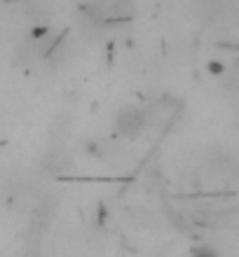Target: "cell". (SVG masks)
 <instances>
[{"instance_id": "cell-3", "label": "cell", "mask_w": 239, "mask_h": 257, "mask_svg": "<svg viewBox=\"0 0 239 257\" xmlns=\"http://www.w3.org/2000/svg\"><path fill=\"white\" fill-rule=\"evenodd\" d=\"M192 257H218V252L213 250V248H199V250L195 252Z\"/></svg>"}, {"instance_id": "cell-2", "label": "cell", "mask_w": 239, "mask_h": 257, "mask_svg": "<svg viewBox=\"0 0 239 257\" xmlns=\"http://www.w3.org/2000/svg\"><path fill=\"white\" fill-rule=\"evenodd\" d=\"M206 70H209V75H213V77H218V75H225V63L218 61V59H213V61L206 63Z\"/></svg>"}, {"instance_id": "cell-1", "label": "cell", "mask_w": 239, "mask_h": 257, "mask_svg": "<svg viewBox=\"0 0 239 257\" xmlns=\"http://www.w3.org/2000/svg\"><path fill=\"white\" fill-rule=\"evenodd\" d=\"M145 124H148L145 110L134 108V105H127V108L120 110L115 126H117V131H120L124 138H136V136L145 128Z\"/></svg>"}]
</instances>
